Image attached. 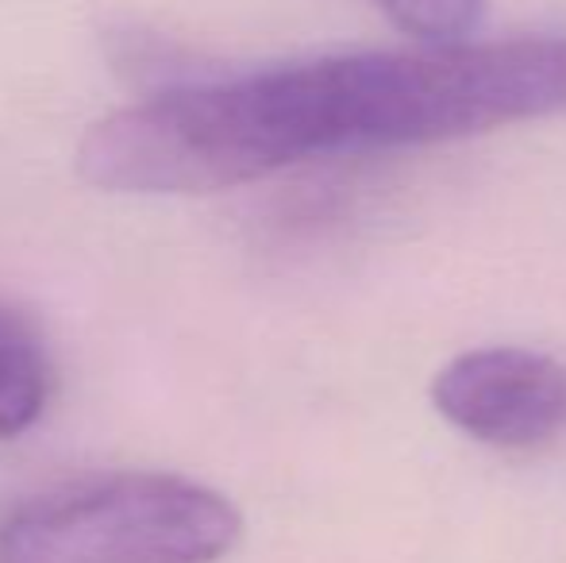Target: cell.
I'll return each mask as SVG.
<instances>
[{
	"mask_svg": "<svg viewBox=\"0 0 566 563\" xmlns=\"http://www.w3.org/2000/svg\"><path fill=\"white\" fill-rule=\"evenodd\" d=\"M243 536L220 490L124 471L70 482L0 518V563H217Z\"/></svg>",
	"mask_w": 566,
	"mask_h": 563,
	"instance_id": "6da1fadb",
	"label": "cell"
},
{
	"mask_svg": "<svg viewBox=\"0 0 566 563\" xmlns=\"http://www.w3.org/2000/svg\"><path fill=\"white\" fill-rule=\"evenodd\" d=\"M432 402L470 440L536 448L566 428V367L528 347H478L436 375Z\"/></svg>",
	"mask_w": 566,
	"mask_h": 563,
	"instance_id": "7a4b0ae2",
	"label": "cell"
},
{
	"mask_svg": "<svg viewBox=\"0 0 566 563\" xmlns=\"http://www.w3.org/2000/svg\"><path fill=\"white\" fill-rule=\"evenodd\" d=\"M54 363L39 324L23 309L0 301V440L23 436L46 414Z\"/></svg>",
	"mask_w": 566,
	"mask_h": 563,
	"instance_id": "3957f363",
	"label": "cell"
},
{
	"mask_svg": "<svg viewBox=\"0 0 566 563\" xmlns=\"http://www.w3.org/2000/svg\"><path fill=\"white\" fill-rule=\"evenodd\" d=\"M389 20L424 43H462L482 23L485 0H370Z\"/></svg>",
	"mask_w": 566,
	"mask_h": 563,
	"instance_id": "277c9868",
	"label": "cell"
}]
</instances>
